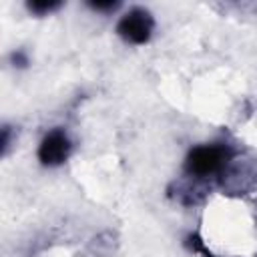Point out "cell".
<instances>
[{"mask_svg": "<svg viewBox=\"0 0 257 257\" xmlns=\"http://www.w3.org/2000/svg\"><path fill=\"white\" fill-rule=\"evenodd\" d=\"M233 159V149L223 143L213 145H199L191 149L185 161V169L195 179H205L217 173H223L229 161Z\"/></svg>", "mask_w": 257, "mask_h": 257, "instance_id": "obj_1", "label": "cell"}, {"mask_svg": "<svg viewBox=\"0 0 257 257\" xmlns=\"http://www.w3.org/2000/svg\"><path fill=\"white\" fill-rule=\"evenodd\" d=\"M155 20L149 10L145 8H133L128 10L116 24V32L133 44H145L153 34Z\"/></svg>", "mask_w": 257, "mask_h": 257, "instance_id": "obj_2", "label": "cell"}, {"mask_svg": "<svg viewBox=\"0 0 257 257\" xmlns=\"http://www.w3.org/2000/svg\"><path fill=\"white\" fill-rule=\"evenodd\" d=\"M70 155V139L62 128H52L44 135L38 147V161L46 167L62 165Z\"/></svg>", "mask_w": 257, "mask_h": 257, "instance_id": "obj_3", "label": "cell"}, {"mask_svg": "<svg viewBox=\"0 0 257 257\" xmlns=\"http://www.w3.org/2000/svg\"><path fill=\"white\" fill-rule=\"evenodd\" d=\"M58 6H60L58 0H34V2H28V8L34 14H48V12L56 10Z\"/></svg>", "mask_w": 257, "mask_h": 257, "instance_id": "obj_4", "label": "cell"}, {"mask_svg": "<svg viewBox=\"0 0 257 257\" xmlns=\"http://www.w3.org/2000/svg\"><path fill=\"white\" fill-rule=\"evenodd\" d=\"M185 245L191 249V251H195V253H203L205 257H215L207 247H205V243H203V239L197 235V233H191L187 239H185Z\"/></svg>", "mask_w": 257, "mask_h": 257, "instance_id": "obj_5", "label": "cell"}, {"mask_svg": "<svg viewBox=\"0 0 257 257\" xmlns=\"http://www.w3.org/2000/svg\"><path fill=\"white\" fill-rule=\"evenodd\" d=\"M88 6L94 8V10H114L118 6V2H112V0H108V2H88Z\"/></svg>", "mask_w": 257, "mask_h": 257, "instance_id": "obj_6", "label": "cell"}]
</instances>
